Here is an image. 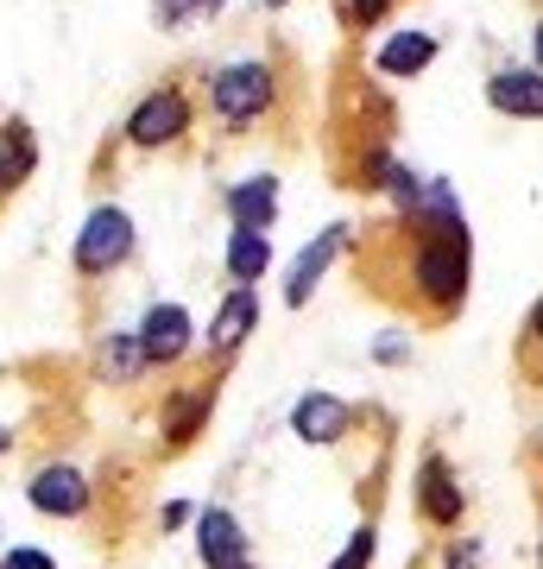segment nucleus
<instances>
[{
    "label": "nucleus",
    "mask_w": 543,
    "mask_h": 569,
    "mask_svg": "<svg viewBox=\"0 0 543 569\" xmlns=\"http://www.w3.org/2000/svg\"><path fill=\"white\" fill-rule=\"evenodd\" d=\"M348 260H354V279H361L366 298L404 310L423 329H443L467 305L474 241H467V222L455 209V197L443 183L418 178V190L404 203H392V216L354 228Z\"/></svg>",
    "instance_id": "nucleus-1"
},
{
    "label": "nucleus",
    "mask_w": 543,
    "mask_h": 569,
    "mask_svg": "<svg viewBox=\"0 0 543 569\" xmlns=\"http://www.w3.org/2000/svg\"><path fill=\"white\" fill-rule=\"evenodd\" d=\"M298 102H303V70L284 44L253 51V58H228L202 77V114L234 140H253L265 127H291Z\"/></svg>",
    "instance_id": "nucleus-2"
},
{
    "label": "nucleus",
    "mask_w": 543,
    "mask_h": 569,
    "mask_svg": "<svg viewBox=\"0 0 543 569\" xmlns=\"http://www.w3.org/2000/svg\"><path fill=\"white\" fill-rule=\"evenodd\" d=\"M202 127V82L197 70H178V77L152 82L140 102L127 108V121L114 127V146L127 152H171Z\"/></svg>",
    "instance_id": "nucleus-3"
},
{
    "label": "nucleus",
    "mask_w": 543,
    "mask_h": 569,
    "mask_svg": "<svg viewBox=\"0 0 543 569\" xmlns=\"http://www.w3.org/2000/svg\"><path fill=\"white\" fill-rule=\"evenodd\" d=\"M127 260H133V216H127L121 203H95L89 209V222H82V234H77V247H70V272H77V284L114 279Z\"/></svg>",
    "instance_id": "nucleus-4"
},
{
    "label": "nucleus",
    "mask_w": 543,
    "mask_h": 569,
    "mask_svg": "<svg viewBox=\"0 0 543 569\" xmlns=\"http://www.w3.org/2000/svg\"><path fill=\"white\" fill-rule=\"evenodd\" d=\"M462 512H467V493H462V481H455L449 456L443 449H423V462H418V519L436 526V531H455Z\"/></svg>",
    "instance_id": "nucleus-5"
},
{
    "label": "nucleus",
    "mask_w": 543,
    "mask_h": 569,
    "mask_svg": "<svg viewBox=\"0 0 543 569\" xmlns=\"http://www.w3.org/2000/svg\"><path fill=\"white\" fill-rule=\"evenodd\" d=\"M348 241H354V228H348V222L322 228L316 241H310L298 260H291V272H284V305H291V310L310 305V298H316V284H322V272H329V266L348 253Z\"/></svg>",
    "instance_id": "nucleus-6"
},
{
    "label": "nucleus",
    "mask_w": 543,
    "mask_h": 569,
    "mask_svg": "<svg viewBox=\"0 0 543 569\" xmlns=\"http://www.w3.org/2000/svg\"><path fill=\"white\" fill-rule=\"evenodd\" d=\"M140 348L152 367H178L190 361V348H197V329H190V310L183 305H152L140 317Z\"/></svg>",
    "instance_id": "nucleus-7"
},
{
    "label": "nucleus",
    "mask_w": 543,
    "mask_h": 569,
    "mask_svg": "<svg viewBox=\"0 0 543 569\" xmlns=\"http://www.w3.org/2000/svg\"><path fill=\"white\" fill-rule=\"evenodd\" d=\"M197 557H202V569H253L247 531L228 507H202L197 512Z\"/></svg>",
    "instance_id": "nucleus-8"
},
{
    "label": "nucleus",
    "mask_w": 543,
    "mask_h": 569,
    "mask_svg": "<svg viewBox=\"0 0 543 569\" xmlns=\"http://www.w3.org/2000/svg\"><path fill=\"white\" fill-rule=\"evenodd\" d=\"M486 108H500L512 121H543V70L537 63H500L486 77Z\"/></svg>",
    "instance_id": "nucleus-9"
},
{
    "label": "nucleus",
    "mask_w": 543,
    "mask_h": 569,
    "mask_svg": "<svg viewBox=\"0 0 543 569\" xmlns=\"http://www.w3.org/2000/svg\"><path fill=\"white\" fill-rule=\"evenodd\" d=\"M253 323H260V291L253 284H228V298L215 305V323H209V355L215 361H234L241 355V342L253 336Z\"/></svg>",
    "instance_id": "nucleus-10"
},
{
    "label": "nucleus",
    "mask_w": 543,
    "mask_h": 569,
    "mask_svg": "<svg viewBox=\"0 0 543 569\" xmlns=\"http://www.w3.org/2000/svg\"><path fill=\"white\" fill-rule=\"evenodd\" d=\"M26 500H32L44 519H82V512H89V481H82V468L51 462V468H39V475H32Z\"/></svg>",
    "instance_id": "nucleus-11"
},
{
    "label": "nucleus",
    "mask_w": 543,
    "mask_h": 569,
    "mask_svg": "<svg viewBox=\"0 0 543 569\" xmlns=\"http://www.w3.org/2000/svg\"><path fill=\"white\" fill-rule=\"evenodd\" d=\"M39 171V133L32 121H0V216Z\"/></svg>",
    "instance_id": "nucleus-12"
},
{
    "label": "nucleus",
    "mask_w": 543,
    "mask_h": 569,
    "mask_svg": "<svg viewBox=\"0 0 543 569\" xmlns=\"http://www.w3.org/2000/svg\"><path fill=\"white\" fill-rule=\"evenodd\" d=\"M209 411H215V380H197V387H178L164 399V449H190L209 425Z\"/></svg>",
    "instance_id": "nucleus-13"
},
{
    "label": "nucleus",
    "mask_w": 543,
    "mask_h": 569,
    "mask_svg": "<svg viewBox=\"0 0 543 569\" xmlns=\"http://www.w3.org/2000/svg\"><path fill=\"white\" fill-rule=\"evenodd\" d=\"M228 222L247 228V234H265V228L279 222V178L272 171H260V178H241V183H228Z\"/></svg>",
    "instance_id": "nucleus-14"
},
{
    "label": "nucleus",
    "mask_w": 543,
    "mask_h": 569,
    "mask_svg": "<svg viewBox=\"0 0 543 569\" xmlns=\"http://www.w3.org/2000/svg\"><path fill=\"white\" fill-rule=\"evenodd\" d=\"M436 51H443V44H436V32H423V26H411V32H392V39L380 44V51H373V70H380V77H418V70H430V63H436Z\"/></svg>",
    "instance_id": "nucleus-15"
},
{
    "label": "nucleus",
    "mask_w": 543,
    "mask_h": 569,
    "mask_svg": "<svg viewBox=\"0 0 543 569\" xmlns=\"http://www.w3.org/2000/svg\"><path fill=\"white\" fill-rule=\"evenodd\" d=\"M348 425H354V411H348V399H335V392H310V399H298V411H291V430H298L303 443H342Z\"/></svg>",
    "instance_id": "nucleus-16"
},
{
    "label": "nucleus",
    "mask_w": 543,
    "mask_h": 569,
    "mask_svg": "<svg viewBox=\"0 0 543 569\" xmlns=\"http://www.w3.org/2000/svg\"><path fill=\"white\" fill-rule=\"evenodd\" d=\"M145 348H140V329H114V336H101V348H95V373L108 380V387H133L145 373Z\"/></svg>",
    "instance_id": "nucleus-17"
},
{
    "label": "nucleus",
    "mask_w": 543,
    "mask_h": 569,
    "mask_svg": "<svg viewBox=\"0 0 543 569\" xmlns=\"http://www.w3.org/2000/svg\"><path fill=\"white\" fill-rule=\"evenodd\" d=\"M265 272H272V234L234 228V234H228V284H260Z\"/></svg>",
    "instance_id": "nucleus-18"
},
{
    "label": "nucleus",
    "mask_w": 543,
    "mask_h": 569,
    "mask_svg": "<svg viewBox=\"0 0 543 569\" xmlns=\"http://www.w3.org/2000/svg\"><path fill=\"white\" fill-rule=\"evenodd\" d=\"M404 0H335V26L348 32V44H361L366 32H380Z\"/></svg>",
    "instance_id": "nucleus-19"
},
{
    "label": "nucleus",
    "mask_w": 543,
    "mask_h": 569,
    "mask_svg": "<svg viewBox=\"0 0 543 569\" xmlns=\"http://www.w3.org/2000/svg\"><path fill=\"white\" fill-rule=\"evenodd\" d=\"M519 373H524V387H543V298L531 305V317L519 329Z\"/></svg>",
    "instance_id": "nucleus-20"
},
{
    "label": "nucleus",
    "mask_w": 543,
    "mask_h": 569,
    "mask_svg": "<svg viewBox=\"0 0 543 569\" xmlns=\"http://www.w3.org/2000/svg\"><path fill=\"white\" fill-rule=\"evenodd\" d=\"M228 0H152V20H159V32H178V26L190 20H215Z\"/></svg>",
    "instance_id": "nucleus-21"
},
{
    "label": "nucleus",
    "mask_w": 543,
    "mask_h": 569,
    "mask_svg": "<svg viewBox=\"0 0 543 569\" xmlns=\"http://www.w3.org/2000/svg\"><path fill=\"white\" fill-rule=\"evenodd\" d=\"M373 550H380V531L361 526L354 538H348V550H342V557H335L329 569H366V563H373Z\"/></svg>",
    "instance_id": "nucleus-22"
},
{
    "label": "nucleus",
    "mask_w": 543,
    "mask_h": 569,
    "mask_svg": "<svg viewBox=\"0 0 543 569\" xmlns=\"http://www.w3.org/2000/svg\"><path fill=\"white\" fill-rule=\"evenodd\" d=\"M0 569H58V563H51V557H44V550L20 545V550H7V557H0Z\"/></svg>",
    "instance_id": "nucleus-23"
},
{
    "label": "nucleus",
    "mask_w": 543,
    "mask_h": 569,
    "mask_svg": "<svg viewBox=\"0 0 543 569\" xmlns=\"http://www.w3.org/2000/svg\"><path fill=\"white\" fill-rule=\"evenodd\" d=\"M449 569H481V538H455L449 545Z\"/></svg>",
    "instance_id": "nucleus-24"
},
{
    "label": "nucleus",
    "mask_w": 543,
    "mask_h": 569,
    "mask_svg": "<svg viewBox=\"0 0 543 569\" xmlns=\"http://www.w3.org/2000/svg\"><path fill=\"white\" fill-rule=\"evenodd\" d=\"M531 7H537V13H531V63L543 70V0H531Z\"/></svg>",
    "instance_id": "nucleus-25"
},
{
    "label": "nucleus",
    "mask_w": 543,
    "mask_h": 569,
    "mask_svg": "<svg viewBox=\"0 0 543 569\" xmlns=\"http://www.w3.org/2000/svg\"><path fill=\"white\" fill-rule=\"evenodd\" d=\"M260 7H265V13H279V7H291V0H260Z\"/></svg>",
    "instance_id": "nucleus-26"
},
{
    "label": "nucleus",
    "mask_w": 543,
    "mask_h": 569,
    "mask_svg": "<svg viewBox=\"0 0 543 569\" xmlns=\"http://www.w3.org/2000/svg\"><path fill=\"white\" fill-rule=\"evenodd\" d=\"M537 563H543V545H537Z\"/></svg>",
    "instance_id": "nucleus-27"
}]
</instances>
